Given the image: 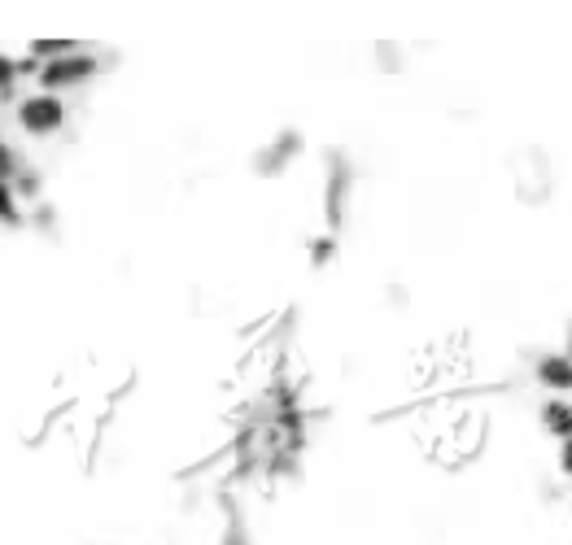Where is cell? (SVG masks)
<instances>
[{
    "label": "cell",
    "mask_w": 572,
    "mask_h": 545,
    "mask_svg": "<svg viewBox=\"0 0 572 545\" xmlns=\"http://www.w3.org/2000/svg\"><path fill=\"white\" fill-rule=\"evenodd\" d=\"M62 118H66V109L57 96L49 92H40V96H27V101L18 105V123L31 131V136H49V131L62 127Z\"/></svg>",
    "instance_id": "obj_1"
},
{
    "label": "cell",
    "mask_w": 572,
    "mask_h": 545,
    "mask_svg": "<svg viewBox=\"0 0 572 545\" xmlns=\"http://www.w3.org/2000/svg\"><path fill=\"white\" fill-rule=\"evenodd\" d=\"M332 258V240H315V262H328Z\"/></svg>",
    "instance_id": "obj_10"
},
{
    "label": "cell",
    "mask_w": 572,
    "mask_h": 545,
    "mask_svg": "<svg viewBox=\"0 0 572 545\" xmlns=\"http://www.w3.org/2000/svg\"><path fill=\"white\" fill-rule=\"evenodd\" d=\"M542 423L551 428L555 436H564V441H572V406L559 402V397H551V402L542 406Z\"/></svg>",
    "instance_id": "obj_4"
},
{
    "label": "cell",
    "mask_w": 572,
    "mask_h": 545,
    "mask_svg": "<svg viewBox=\"0 0 572 545\" xmlns=\"http://www.w3.org/2000/svg\"><path fill=\"white\" fill-rule=\"evenodd\" d=\"M564 358H572V327H568V354Z\"/></svg>",
    "instance_id": "obj_11"
},
{
    "label": "cell",
    "mask_w": 572,
    "mask_h": 545,
    "mask_svg": "<svg viewBox=\"0 0 572 545\" xmlns=\"http://www.w3.org/2000/svg\"><path fill=\"white\" fill-rule=\"evenodd\" d=\"M66 53H75L70 40H35L31 44V57H49V62H57V57H66Z\"/></svg>",
    "instance_id": "obj_5"
},
{
    "label": "cell",
    "mask_w": 572,
    "mask_h": 545,
    "mask_svg": "<svg viewBox=\"0 0 572 545\" xmlns=\"http://www.w3.org/2000/svg\"><path fill=\"white\" fill-rule=\"evenodd\" d=\"M538 380H542L551 393H568V389H572V358H564V354L542 358V362H538Z\"/></svg>",
    "instance_id": "obj_3"
},
{
    "label": "cell",
    "mask_w": 572,
    "mask_h": 545,
    "mask_svg": "<svg viewBox=\"0 0 572 545\" xmlns=\"http://www.w3.org/2000/svg\"><path fill=\"white\" fill-rule=\"evenodd\" d=\"M18 171V157L9 153V144H0V179H14Z\"/></svg>",
    "instance_id": "obj_7"
},
{
    "label": "cell",
    "mask_w": 572,
    "mask_h": 545,
    "mask_svg": "<svg viewBox=\"0 0 572 545\" xmlns=\"http://www.w3.org/2000/svg\"><path fill=\"white\" fill-rule=\"evenodd\" d=\"M88 75H97V62H92L88 53H66V57H57V62H44L40 83H44V92H49V88L79 83V79H88Z\"/></svg>",
    "instance_id": "obj_2"
},
{
    "label": "cell",
    "mask_w": 572,
    "mask_h": 545,
    "mask_svg": "<svg viewBox=\"0 0 572 545\" xmlns=\"http://www.w3.org/2000/svg\"><path fill=\"white\" fill-rule=\"evenodd\" d=\"M14 75H18L14 57H5V53H0V92H5V88H9V83H14Z\"/></svg>",
    "instance_id": "obj_8"
},
{
    "label": "cell",
    "mask_w": 572,
    "mask_h": 545,
    "mask_svg": "<svg viewBox=\"0 0 572 545\" xmlns=\"http://www.w3.org/2000/svg\"><path fill=\"white\" fill-rule=\"evenodd\" d=\"M0 218H5V223H18V205H14V188L5 184V179H0Z\"/></svg>",
    "instance_id": "obj_6"
},
{
    "label": "cell",
    "mask_w": 572,
    "mask_h": 545,
    "mask_svg": "<svg viewBox=\"0 0 572 545\" xmlns=\"http://www.w3.org/2000/svg\"><path fill=\"white\" fill-rule=\"evenodd\" d=\"M559 467H564V476H572V441H564V450H559Z\"/></svg>",
    "instance_id": "obj_9"
}]
</instances>
